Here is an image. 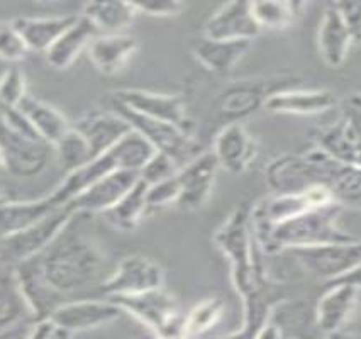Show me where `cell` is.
<instances>
[{
  "instance_id": "cell-1",
  "label": "cell",
  "mask_w": 361,
  "mask_h": 339,
  "mask_svg": "<svg viewBox=\"0 0 361 339\" xmlns=\"http://www.w3.org/2000/svg\"><path fill=\"white\" fill-rule=\"evenodd\" d=\"M267 185L274 194H292L322 187L343 202L361 195V166L344 165L314 146L300 154H282L264 170Z\"/></svg>"
},
{
  "instance_id": "cell-2",
  "label": "cell",
  "mask_w": 361,
  "mask_h": 339,
  "mask_svg": "<svg viewBox=\"0 0 361 339\" xmlns=\"http://www.w3.org/2000/svg\"><path fill=\"white\" fill-rule=\"evenodd\" d=\"M104 253L87 238H70L37 257L41 277L58 297L73 295L104 282Z\"/></svg>"
},
{
  "instance_id": "cell-3",
  "label": "cell",
  "mask_w": 361,
  "mask_h": 339,
  "mask_svg": "<svg viewBox=\"0 0 361 339\" xmlns=\"http://www.w3.org/2000/svg\"><path fill=\"white\" fill-rule=\"evenodd\" d=\"M214 245L229 261L231 280L245 300L268 294L267 277L251 229V206H238L214 234Z\"/></svg>"
},
{
  "instance_id": "cell-4",
  "label": "cell",
  "mask_w": 361,
  "mask_h": 339,
  "mask_svg": "<svg viewBox=\"0 0 361 339\" xmlns=\"http://www.w3.org/2000/svg\"><path fill=\"white\" fill-rule=\"evenodd\" d=\"M341 212V202L312 209V211L285 221V223L267 229V231L253 233L256 246L262 251V254H279L295 248H309V246L334 245V242H351L360 240L355 234L339 228Z\"/></svg>"
},
{
  "instance_id": "cell-5",
  "label": "cell",
  "mask_w": 361,
  "mask_h": 339,
  "mask_svg": "<svg viewBox=\"0 0 361 339\" xmlns=\"http://www.w3.org/2000/svg\"><path fill=\"white\" fill-rule=\"evenodd\" d=\"M111 300L119 305L123 312L131 314L146 328L153 331L157 339L185 336V331H183L185 316H182V312H180L175 297L163 288L145 292L140 295L114 297Z\"/></svg>"
},
{
  "instance_id": "cell-6",
  "label": "cell",
  "mask_w": 361,
  "mask_h": 339,
  "mask_svg": "<svg viewBox=\"0 0 361 339\" xmlns=\"http://www.w3.org/2000/svg\"><path fill=\"white\" fill-rule=\"evenodd\" d=\"M77 216L70 207H60L39 223L0 240V263L16 268L43 254Z\"/></svg>"
},
{
  "instance_id": "cell-7",
  "label": "cell",
  "mask_w": 361,
  "mask_h": 339,
  "mask_svg": "<svg viewBox=\"0 0 361 339\" xmlns=\"http://www.w3.org/2000/svg\"><path fill=\"white\" fill-rule=\"evenodd\" d=\"M293 87H300V78L287 73L236 82L222 94L219 112L226 124L243 123L247 117L264 109L268 99L276 92L293 89Z\"/></svg>"
},
{
  "instance_id": "cell-8",
  "label": "cell",
  "mask_w": 361,
  "mask_h": 339,
  "mask_svg": "<svg viewBox=\"0 0 361 339\" xmlns=\"http://www.w3.org/2000/svg\"><path fill=\"white\" fill-rule=\"evenodd\" d=\"M112 104L128 109L134 114L175 125L180 131L195 137V123L180 95L142 89H121L112 94Z\"/></svg>"
},
{
  "instance_id": "cell-9",
  "label": "cell",
  "mask_w": 361,
  "mask_h": 339,
  "mask_svg": "<svg viewBox=\"0 0 361 339\" xmlns=\"http://www.w3.org/2000/svg\"><path fill=\"white\" fill-rule=\"evenodd\" d=\"M114 111L119 112L131 124L133 131L141 134L153 146L154 152L170 156L171 160L178 163L180 168L204 152L194 136H188V134L180 131L175 125L161 123V121L149 119V117L140 114H134V112L119 106H114Z\"/></svg>"
},
{
  "instance_id": "cell-10",
  "label": "cell",
  "mask_w": 361,
  "mask_h": 339,
  "mask_svg": "<svg viewBox=\"0 0 361 339\" xmlns=\"http://www.w3.org/2000/svg\"><path fill=\"white\" fill-rule=\"evenodd\" d=\"M165 283V271L154 259L145 254H129L123 258L116 270L99 285V292L107 299L140 295L158 290Z\"/></svg>"
},
{
  "instance_id": "cell-11",
  "label": "cell",
  "mask_w": 361,
  "mask_h": 339,
  "mask_svg": "<svg viewBox=\"0 0 361 339\" xmlns=\"http://www.w3.org/2000/svg\"><path fill=\"white\" fill-rule=\"evenodd\" d=\"M290 253L310 275L331 283L361 263V238L351 242L295 248Z\"/></svg>"
},
{
  "instance_id": "cell-12",
  "label": "cell",
  "mask_w": 361,
  "mask_h": 339,
  "mask_svg": "<svg viewBox=\"0 0 361 339\" xmlns=\"http://www.w3.org/2000/svg\"><path fill=\"white\" fill-rule=\"evenodd\" d=\"M51 146L31 140L12 129L0 116V149L6 160L7 173L31 178L43 173L51 158Z\"/></svg>"
},
{
  "instance_id": "cell-13",
  "label": "cell",
  "mask_w": 361,
  "mask_h": 339,
  "mask_svg": "<svg viewBox=\"0 0 361 339\" xmlns=\"http://www.w3.org/2000/svg\"><path fill=\"white\" fill-rule=\"evenodd\" d=\"M123 316V309L111 299H77L66 300L54 309L48 321L56 331L75 334L99 329L112 324Z\"/></svg>"
},
{
  "instance_id": "cell-14",
  "label": "cell",
  "mask_w": 361,
  "mask_h": 339,
  "mask_svg": "<svg viewBox=\"0 0 361 339\" xmlns=\"http://www.w3.org/2000/svg\"><path fill=\"white\" fill-rule=\"evenodd\" d=\"M217 165L212 152H202L194 160L188 161L176 173L180 185V195L175 206L180 211H199L211 199L214 183H216Z\"/></svg>"
},
{
  "instance_id": "cell-15",
  "label": "cell",
  "mask_w": 361,
  "mask_h": 339,
  "mask_svg": "<svg viewBox=\"0 0 361 339\" xmlns=\"http://www.w3.org/2000/svg\"><path fill=\"white\" fill-rule=\"evenodd\" d=\"M71 128L82 134L87 141L94 160L100 154L109 152L119 143L121 140L133 131L131 124L124 119L114 109L102 111V109H92L71 123Z\"/></svg>"
},
{
  "instance_id": "cell-16",
  "label": "cell",
  "mask_w": 361,
  "mask_h": 339,
  "mask_svg": "<svg viewBox=\"0 0 361 339\" xmlns=\"http://www.w3.org/2000/svg\"><path fill=\"white\" fill-rule=\"evenodd\" d=\"M140 173L131 170H117L100 178L88 190L71 200L70 207L75 214H106L136 185Z\"/></svg>"
},
{
  "instance_id": "cell-17",
  "label": "cell",
  "mask_w": 361,
  "mask_h": 339,
  "mask_svg": "<svg viewBox=\"0 0 361 339\" xmlns=\"http://www.w3.org/2000/svg\"><path fill=\"white\" fill-rule=\"evenodd\" d=\"M211 152L216 156L219 168L228 173L241 175L255 161L258 146L245 124L229 123L217 132Z\"/></svg>"
},
{
  "instance_id": "cell-18",
  "label": "cell",
  "mask_w": 361,
  "mask_h": 339,
  "mask_svg": "<svg viewBox=\"0 0 361 339\" xmlns=\"http://www.w3.org/2000/svg\"><path fill=\"white\" fill-rule=\"evenodd\" d=\"M117 170H124V165L119 152L114 146V148L100 154L95 160L83 165L82 168L66 173L65 180L60 185L54 188L51 194H48L49 200L54 204V207H66L71 200L82 195L94 183H97L100 178L107 177V175L114 173Z\"/></svg>"
},
{
  "instance_id": "cell-19",
  "label": "cell",
  "mask_w": 361,
  "mask_h": 339,
  "mask_svg": "<svg viewBox=\"0 0 361 339\" xmlns=\"http://www.w3.org/2000/svg\"><path fill=\"white\" fill-rule=\"evenodd\" d=\"M262 32L251 12V2L221 6L204 26V36L217 41H253Z\"/></svg>"
},
{
  "instance_id": "cell-20",
  "label": "cell",
  "mask_w": 361,
  "mask_h": 339,
  "mask_svg": "<svg viewBox=\"0 0 361 339\" xmlns=\"http://www.w3.org/2000/svg\"><path fill=\"white\" fill-rule=\"evenodd\" d=\"M339 99L327 89H293L280 90L268 99L264 111L287 116H319L339 106Z\"/></svg>"
},
{
  "instance_id": "cell-21",
  "label": "cell",
  "mask_w": 361,
  "mask_h": 339,
  "mask_svg": "<svg viewBox=\"0 0 361 339\" xmlns=\"http://www.w3.org/2000/svg\"><path fill=\"white\" fill-rule=\"evenodd\" d=\"M140 43L134 36L124 35H99L88 46L87 54L97 72L107 77L121 73L131 58L136 54Z\"/></svg>"
},
{
  "instance_id": "cell-22",
  "label": "cell",
  "mask_w": 361,
  "mask_h": 339,
  "mask_svg": "<svg viewBox=\"0 0 361 339\" xmlns=\"http://www.w3.org/2000/svg\"><path fill=\"white\" fill-rule=\"evenodd\" d=\"M253 41H217L197 37L192 41V54L204 68L217 75H228L250 51Z\"/></svg>"
},
{
  "instance_id": "cell-23",
  "label": "cell",
  "mask_w": 361,
  "mask_h": 339,
  "mask_svg": "<svg viewBox=\"0 0 361 339\" xmlns=\"http://www.w3.org/2000/svg\"><path fill=\"white\" fill-rule=\"evenodd\" d=\"M351 46V36L344 26L341 14L336 9L334 2L327 4L317 31V48L322 60L331 68H339L346 61Z\"/></svg>"
},
{
  "instance_id": "cell-24",
  "label": "cell",
  "mask_w": 361,
  "mask_h": 339,
  "mask_svg": "<svg viewBox=\"0 0 361 339\" xmlns=\"http://www.w3.org/2000/svg\"><path fill=\"white\" fill-rule=\"evenodd\" d=\"M80 14L41 16V18H18L12 20L23 36L29 51L46 53L66 29L77 23Z\"/></svg>"
},
{
  "instance_id": "cell-25",
  "label": "cell",
  "mask_w": 361,
  "mask_h": 339,
  "mask_svg": "<svg viewBox=\"0 0 361 339\" xmlns=\"http://www.w3.org/2000/svg\"><path fill=\"white\" fill-rule=\"evenodd\" d=\"M358 290L346 283H329L326 294L319 299L316 307L317 328L324 334L343 331L356 305Z\"/></svg>"
},
{
  "instance_id": "cell-26",
  "label": "cell",
  "mask_w": 361,
  "mask_h": 339,
  "mask_svg": "<svg viewBox=\"0 0 361 339\" xmlns=\"http://www.w3.org/2000/svg\"><path fill=\"white\" fill-rule=\"evenodd\" d=\"M99 36L97 29L92 26L82 14L77 23L54 41V44L44 53V60L54 70H68L83 51H87L92 41Z\"/></svg>"
},
{
  "instance_id": "cell-27",
  "label": "cell",
  "mask_w": 361,
  "mask_h": 339,
  "mask_svg": "<svg viewBox=\"0 0 361 339\" xmlns=\"http://www.w3.org/2000/svg\"><path fill=\"white\" fill-rule=\"evenodd\" d=\"M316 148L344 165L361 166V140L350 123L341 116L333 124L319 129L314 136Z\"/></svg>"
},
{
  "instance_id": "cell-28",
  "label": "cell",
  "mask_w": 361,
  "mask_h": 339,
  "mask_svg": "<svg viewBox=\"0 0 361 339\" xmlns=\"http://www.w3.org/2000/svg\"><path fill=\"white\" fill-rule=\"evenodd\" d=\"M56 209L60 207H54L48 195L43 199L20 200V202L11 200L0 207V240L39 223Z\"/></svg>"
},
{
  "instance_id": "cell-29",
  "label": "cell",
  "mask_w": 361,
  "mask_h": 339,
  "mask_svg": "<svg viewBox=\"0 0 361 339\" xmlns=\"http://www.w3.org/2000/svg\"><path fill=\"white\" fill-rule=\"evenodd\" d=\"M19 109L27 117V121L35 128L37 136L46 144L51 146V148L61 140L63 134L70 129L71 123H68V119L56 107L32 97V95L27 94V97L20 102Z\"/></svg>"
},
{
  "instance_id": "cell-30",
  "label": "cell",
  "mask_w": 361,
  "mask_h": 339,
  "mask_svg": "<svg viewBox=\"0 0 361 339\" xmlns=\"http://www.w3.org/2000/svg\"><path fill=\"white\" fill-rule=\"evenodd\" d=\"M82 16L97 29L99 35H121L137 16L133 2H88Z\"/></svg>"
},
{
  "instance_id": "cell-31",
  "label": "cell",
  "mask_w": 361,
  "mask_h": 339,
  "mask_svg": "<svg viewBox=\"0 0 361 339\" xmlns=\"http://www.w3.org/2000/svg\"><path fill=\"white\" fill-rule=\"evenodd\" d=\"M148 211V183L140 178L136 185L111 211H107L104 217L112 228L129 233L141 224Z\"/></svg>"
},
{
  "instance_id": "cell-32",
  "label": "cell",
  "mask_w": 361,
  "mask_h": 339,
  "mask_svg": "<svg viewBox=\"0 0 361 339\" xmlns=\"http://www.w3.org/2000/svg\"><path fill=\"white\" fill-rule=\"evenodd\" d=\"M27 322L35 324L36 321L14 275L0 278V336L26 326Z\"/></svg>"
},
{
  "instance_id": "cell-33",
  "label": "cell",
  "mask_w": 361,
  "mask_h": 339,
  "mask_svg": "<svg viewBox=\"0 0 361 339\" xmlns=\"http://www.w3.org/2000/svg\"><path fill=\"white\" fill-rule=\"evenodd\" d=\"M305 4L283 2V0H263L251 2V12L259 29H287L304 14Z\"/></svg>"
},
{
  "instance_id": "cell-34",
  "label": "cell",
  "mask_w": 361,
  "mask_h": 339,
  "mask_svg": "<svg viewBox=\"0 0 361 339\" xmlns=\"http://www.w3.org/2000/svg\"><path fill=\"white\" fill-rule=\"evenodd\" d=\"M53 153L60 168L65 170L66 173L82 168L83 165L94 160L87 141L83 140L82 134L71 128V124L68 131L61 136V140L53 146Z\"/></svg>"
},
{
  "instance_id": "cell-35",
  "label": "cell",
  "mask_w": 361,
  "mask_h": 339,
  "mask_svg": "<svg viewBox=\"0 0 361 339\" xmlns=\"http://www.w3.org/2000/svg\"><path fill=\"white\" fill-rule=\"evenodd\" d=\"M224 300L219 299V297H209V299L197 304L188 312V316H185V322H183V331H185L187 339L200 336V334L211 331L224 316Z\"/></svg>"
},
{
  "instance_id": "cell-36",
  "label": "cell",
  "mask_w": 361,
  "mask_h": 339,
  "mask_svg": "<svg viewBox=\"0 0 361 339\" xmlns=\"http://www.w3.org/2000/svg\"><path fill=\"white\" fill-rule=\"evenodd\" d=\"M27 97V85L24 72L12 65L0 75V107L16 109Z\"/></svg>"
},
{
  "instance_id": "cell-37",
  "label": "cell",
  "mask_w": 361,
  "mask_h": 339,
  "mask_svg": "<svg viewBox=\"0 0 361 339\" xmlns=\"http://www.w3.org/2000/svg\"><path fill=\"white\" fill-rule=\"evenodd\" d=\"M29 49L23 36L14 27L12 20L0 23V60L9 63H19L27 56Z\"/></svg>"
},
{
  "instance_id": "cell-38",
  "label": "cell",
  "mask_w": 361,
  "mask_h": 339,
  "mask_svg": "<svg viewBox=\"0 0 361 339\" xmlns=\"http://www.w3.org/2000/svg\"><path fill=\"white\" fill-rule=\"evenodd\" d=\"M178 163L171 160L166 154L157 152L151 156V160L146 163L145 168L140 171V178L142 182L148 183V185H154V183L163 182V180L175 177V175L178 173Z\"/></svg>"
},
{
  "instance_id": "cell-39",
  "label": "cell",
  "mask_w": 361,
  "mask_h": 339,
  "mask_svg": "<svg viewBox=\"0 0 361 339\" xmlns=\"http://www.w3.org/2000/svg\"><path fill=\"white\" fill-rule=\"evenodd\" d=\"M180 195L178 180L175 177L163 180V182L148 185V207L161 209L168 206H175Z\"/></svg>"
},
{
  "instance_id": "cell-40",
  "label": "cell",
  "mask_w": 361,
  "mask_h": 339,
  "mask_svg": "<svg viewBox=\"0 0 361 339\" xmlns=\"http://www.w3.org/2000/svg\"><path fill=\"white\" fill-rule=\"evenodd\" d=\"M137 14H146L151 18H175L182 14L185 4L178 0H146V2H133Z\"/></svg>"
},
{
  "instance_id": "cell-41",
  "label": "cell",
  "mask_w": 361,
  "mask_h": 339,
  "mask_svg": "<svg viewBox=\"0 0 361 339\" xmlns=\"http://www.w3.org/2000/svg\"><path fill=\"white\" fill-rule=\"evenodd\" d=\"M348 27L353 44H361V2H334Z\"/></svg>"
},
{
  "instance_id": "cell-42",
  "label": "cell",
  "mask_w": 361,
  "mask_h": 339,
  "mask_svg": "<svg viewBox=\"0 0 361 339\" xmlns=\"http://www.w3.org/2000/svg\"><path fill=\"white\" fill-rule=\"evenodd\" d=\"M339 106L343 107V117L361 140V94H350Z\"/></svg>"
},
{
  "instance_id": "cell-43",
  "label": "cell",
  "mask_w": 361,
  "mask_h": 339,
  "mask_svg": "<svg viewBox=\"0 0 361 339\" xmlns=\"http://www.w3.org/2000/svg\"><path fill=\"white\" fill-rule=\"evenodd\" d=\"M54 333H56V329H54L51 321H41L32 326L24 339H54Z\"/></svg>"
},
{
  "instance_id": "cell-44",
  "label": "cell",
  "mask_w": 361,
  "mask_h": 339,
  "mask_svg": "<svg viewBox=\"0 0 361 339\" xmlns=\"http://www.w3.org/2000/svg\"><path fill=\"white\" fill-rule=\"evenodd\" d=\"M331 283H346V285L355 287L356 290H361V263H358V265L353 268L351 271H348L344 277L338 278L336 282H331ZM327 285H329V283H327Z\"/></svg>"
},
{
  "instance_id": "cell-45",
  "label": "cell",
  "mask_w": 361,
  "mask_h": 339,
  "mask_svg": "<svg viewBox=\"0 0 361 339\" xmlns=\"http://www.w3.org/2000/svg\"><path fill=\"white\" fill-rule=\"evenodd\" d=\"M326 339H361L360 336H355L351 333H344V331H338V333L326 334Z\"/></svg>"
},
{
  "instance_id": "cell-46",
  "label": "cell",
  "mask_w": 361,
  "mask_h": 339,
  "mask_svg": "<svg viewBox=\"0 0 361 339\" xmlns=\"http://www.w3.org/2000/svg\"><path fill=\"white\" fill-rule=\"evenodd\" d=\"M255 338H256L255 334H251L250 331H246V329H241V331H238V333L231 334V336L224 338V339H255Z\"/></svg>"
},
{
  "instance_id": "cell-47",
  "label": "cell",
  "mask_w": 361,
  "mask_h": 339,
  "mask_svg": "<svg viewBox=\"0 0 361 339\" xmlns=\"http://www.w3.org/2000/svg\"><path fill=\"white\" fill-rule=\"evenodd\" d=\"M11 197H9V194H7V192H4L2 188H0V207L2 206H6L7 202H11Z\"/></svg>"
},
{
  "instance_id": "cell-48",
  "label": "cell",
  "mask_w": 361,
  "mask_h": 339,
  "mask_svg": "<svg viewBox=\"0 0 361 339\" xmlns=\"http://www.w3.org/2000/svg\"><path fill=\"white\" fill-rule=\"evenodd\" d=\"M54 339H73V334L63 333V331H56V333H54Z\"/></svg>"
},
{
  "instance_id": "cell-49",
  "label": "cell",
  "mask_w": 361,
  "mask_h": 339,
  "mask_svg": "<svg viewBox=\"0 0 361 339\" xmlns=\"http://www.w3.org/2000/svg\"><path fill=\"white\" fill-rule=\"evenodd\" d=\"M2 173H7V170H6V160H4L2 149H0V175Z\"/></svg>"
},
{
  "instance_id": "cell-50",
  "label": "cell",
  "mask_w": 361,
  "mask_h": 339,
  "mask_svg": "<svg viewBox=\"0 0 361 339\" xmlns=\"http://www.w3.org/2000/svg\"><path fill=\"white\" fill-rule=\"evenodd\" d=\"M285 339H305V338H302V336H290V338H285Z\"/></svg>"
},
{
  "instance_id": "cell-51",
  "label": "cell",
  "mask_w": 361,
  "mask_h": 339,
  "mask_svg": "<svg viewBox=\"0 0 361 339\" xmlns=\"http://www.w3.org/2000/svg\"><path fill=\"white\" fill-rule=\"evenodd\" d=\"M137 339H148V338H137Z\"/></svg>"
}]
</instances>
